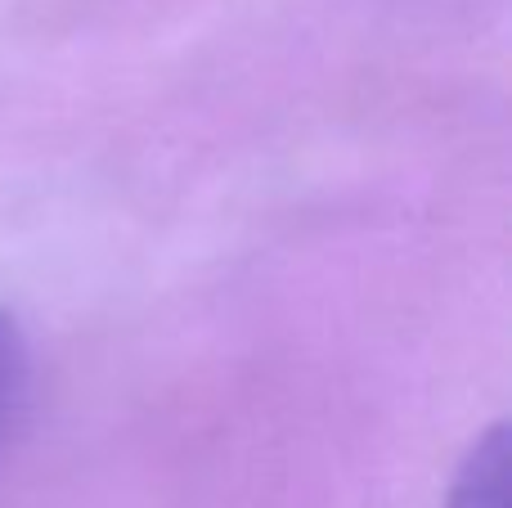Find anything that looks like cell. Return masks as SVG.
Segmentation results:
<instances>
[{"instance_id":"obj_1","label":"cell","mask_w":512,"mask_h":508,"mask_svg":"<svg viewBox=\"0 0 512 508\" xmlns=\"http://www.w3.org/2000/svg\"><path fill=\"white\" fill-rule=\"evenodd\" d=\"M23 383H27L23 338H18L14 320H5V315H0V441H5L9 423H14L18 401H23Z\"/></svg>"}]
</instances>
